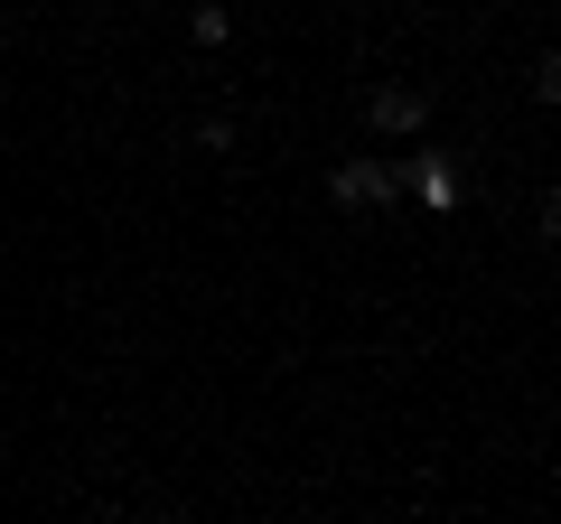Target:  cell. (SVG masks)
<instances>
[{
	"label": "cell",
	"mask_w": 561,
	"mask_h": 524,
	"mask_svg": "<svg viewBox=\"0 0 561 524\" xmlns=\"http://www.w3.org/2000/svg\"><path fill=\"white\" fill-rule=\"evenodd\" d=\"M393 179H402V197H421L431 216H459V169H449V150H412Z\"/></svg>",
	"instance_id": "obj_1"
},
{
	"label": "cell",
	"mask_w": 561,
	"mask_h": 524,
	"mask_svg": "<svg viewBox=\"0 0 561 524\" xmlns=\"http://www.w3.org/2000/svg\"><path fill=\"white\" fill-rule=\"evenodd\" d=\"M328 197H337V206H393L402 179H393V160H365V150H356V160L328 169Z\"/></svg>",
	"instance_id": "obj_2"
},
{
	"label": "cell",
	"mask_w": 561,
	"mask_h": 524,
	"mask_svg": "<svg viewBox=\"0 0 561 524\" xmlns=\"http://www.w3.org/2000/svg\"><path fill=\"white\" fill-rule=\"evenodd\" d=\"M365 122H375L383 141H412V132H431V94L421 84H375L365 94Z\"/></svg>",
	"instance_id": "obj_3"
},
{
	"label": "cell",
	"mask_w": 561,
	"mask_h": 524,
	"mask_svg": "<svg viewBox=\"0 0 561 524\" xmlns=\"http://www.w3.org/2000/svg\"><path fill=\"white\" fill-rule=\"evenodd\" d=\"M187 38H197L206 57H216V47L234 38V10H225V0H197V10H187Z\"/></svg>",
	"instance_id": "obj_4"
},
{
	"label": "cell",
	"mask_w": 561,
	"mask_h": 524,
	"mask_svg": "<svg viewBox=\"0 0 561 524\" xmlns=\"http://www.w3.org/2000/svg\"><path fill=\"white\" fill-rule=\"evenodd\" d=\"M197 150H234V113H206L197 122Z\"/></svg>",
	"instance_id": "obj_5"
},
{
	"label": "cell",
	"mask_w": 561,
	"mask_h": 524,
	"mask_svg": "<svg viewBox=\"0 0 561 524\" xmlns=\"http://www.w3.org/2000/svg\"><path fill=\"white\" fill-rule=\"evenodd\" d=\"M534 103H561V57H534Z\"/></svg>",
	"instance_id": "obj_6"
},
{
	"label": "cell",
	"mask_w": 561,
	"mask_h": 524,
	"mask_svg": "<svg viewBox=\"0 0 561 524\" xmlns=\"http://www.w3.org/2000/svg\"><path fill=\"white\" fill-rule=\"evenodd\" d=\"M131 524H169V515H131Z\"/></svg>",
	"instance_id": "obj_7"
},
{
	"label": "cell",
	"mask_w": 561,
	"mask_h": 524,
	"mask_svg": "<svg viewBox=\"0 0 561 524\" xmlns=\"http://www.w3.org/2000/svg\"><path fill=\"white\" fill-rule=\"evenodd\" d=\"M0 38H10V20H0Z\"/></svg>",
	"instance_id": "obj_8"
}]
</instances>
